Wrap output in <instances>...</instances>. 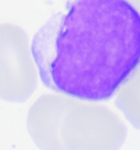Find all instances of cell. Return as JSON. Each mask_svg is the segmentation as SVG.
Masks as SVG:
<instances>
[{"label":"cell","mask_w":140,"mask_h":150,"mask_svg":"<svg viewBox=\"0 0 140 150\" xmlns=\"http://www.w3.org/2000/svg\"><path fill=\"white\" fill-rule=\"evenodd\" d=\"M47 88L86 102L106 100L140 62V14L127 0H73L31 44Z\"/></svg>","instance_id":"1"},{"label":"cell","mask_w":140,"mask_h":150,"mask_svg":"<svg viewBox=\"0 0 140 150\" xmlns=\"http://www.w3.org/2000/svg\"><path fill=\"white\" fill-rule=\"evenodd\" d=\"M125 125L106 106L61 94L53 134V150H119Z\"/></svg>","instance_id":"2"},{"label":"cell","mask_w":140,"mask_h":150,"mask_svg":"<svg viewBox=\"0 0 140 150\" xmlns=\"http://www.w3.org/2000/svg\"><path fill=\"white\" fill-rule=\"evenodd\" d=\"M37 74L25 32L16 24H0V98L24 102L37 88Z\"/></svg>","instance_id":"3"},{"label":"cell","mask_w":140,"mask_h":150,"mask_svg":"<svg viewBox=\"0 0 140 150\" xmlns=\"http://www.w3.org/2000/svg\"><path fill=\"white\" fill-rule=\"evenodd\" d=\"M115 104L127 120L140 129V62L116 92Z\"/></svg>","instance_id":"4"},{"label":"cell","mask_w":140,"mask_h":150,"mask_svg":"<svg viewBox=\"0 0 140 150\" xmlns=\"http://www.w3.org/2000/svg\"><path fill=\"white\" fill-rule=\"evenodd\" d=\"M127 1H128V2L137 10V12L140 14V0H127Z\"/></svg>","instance_id":"5"}]
</instances>
